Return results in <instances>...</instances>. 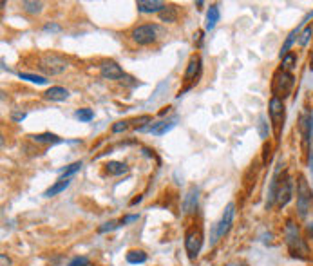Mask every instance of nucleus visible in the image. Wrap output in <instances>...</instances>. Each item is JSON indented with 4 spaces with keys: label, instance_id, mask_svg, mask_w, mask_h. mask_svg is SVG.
Returning <instances> with one entry per match:
<instances>
[{
    "label": "nucleus",
    "instance_id": "obj_16",
    "mask_svg": "<svg viewBox=\"0 0 313 266\" xmlns=\"http://www.w3.org/2000/svg\"><path fill=\"white\" fill-rule=\"evenodd\" d=\"M158 15H159V20L165 24L177 22V9H176V6H172V4H167Z\"/></svg>",
    "mask_w": 313,
    "mask_h": 266
},
{
    "label": "nucleus",
    "instance_id": "obj_8",
    "mask_svg": "<svg viewBox=\"0 0 313 266\" xmlns=\"http://www.w3.org/2000/svg\"><path fill=\"white\" fill-rule=\"evenodd\" d=\"M268 111H270V120H272L273 127L277 131H281L282 122H284V102L277 96H272L270 104H268Z\"/></svg>",
    "mask_w": 313,
    "mask_h": 266
},
{
    "label": "nucleus",
    "instance_id": "obj_5",
    "mask_svg": "<svg viewBox=\"0 0 313 266\" xmlns=\"http://www.w3.org/2000/svg\"><path fill=\"white\" fill-rule=\"evenodd\" d=\"M293 85H295V78L291 72H286L281 69V71H277L273 74V96H277V98L284 100L291 93Z\"/></svg>",
    "mask_w": 313,
    "mask_h": 266
},
{
    "label": "nucleus",
    "instance_id": "obj_22",
    "mask_svg": "<svg viewBox=\"0 0 313 266\" xmlns=\"http://www.w3.org/2000/svg\"><path fill=\"white\" fill-rule=\"evenodd\" d=\"M125 259H127V262H131V264H141V262L147 261V253L143 252V250H131Z\"/></svg>",
    "mask_w": 313,
    "mask_h": 266
},
{
    "label": "nucleus",
    "instance_id": "obj_27",
    "mask_svg": "<svg viewBox=\"0 0 313 266\" xmlns=\"http://www.w3.org/2000/svg\"><path fill=\"white\" fill-rule=\"evenodd\" d=\"M74 116L80 120V122H91L92 118H94V113H92V109H87V107H83V109H78L76 113H74Z\"/></svg>",
    "mask_w": 313,
    "mask_h": 266
},
{
    "label": "nucleus",
    "instance_id": "obj_28",
    "mask_svg": "<svg viewBox=\"0 0 313 266\" xmlns=\"http://www.w3.org/2000/svg\"><path fill=\"white\" fill-rule=\"evenodd\" d=\"M80 168H82V161H74V163H71V165H69V167H65L64 170H62V178H71L73 176V174H76L78 170H80Z\"/></svg>",
    "mask_w": 313,
    "mask_h": 266
},
{
    "label": "nucleus",
    "instance_id": "obj_26",
    "mask_svg": "<svg viewBox=\"0 0 313 266\" xmlns=\"http://www.w3.org/2000/svg\"><path fill=\"white\" fill-rule=\"evenodd\" d=\"M257 132H259V136H261L263 140H266L268 136H270V127H268L266 118H264V116H259V120H257Z\"/></svg>",
    "mask_w": 313,
    "mask_h": 266
},
{
    "label": "nucleus",
    "instance_id": "obj_20",
    "mask_svg": "<svg viewBox=\"0 0 313 266\" xmlns=\"http://www.w3.org/2000/svg\"><path fill=\"white\" fill-rule=\"evenodd\" d=\"M105 170L109 172L111 176H122V174H125L129 170V167L122 161H109L105 165Z\"/></svg>",
    "mask_w": 313,
    "mask_h": 266
},
{
    "label": "nucleus",
    "instance_id": "obj_6",
    "mask_svg": "<svg viewBox=\"0 0 313 266\" xmlns=\"http://www.w3.org/2000/svg\"><path fill=\"white\" fill-rule=\"evenodd\" d=\"M201 246H203V232L199 228H188L185 234V250L188 253V257H197V253L201 252Z\"/></svg>",
    "mask_w": 313,
    "mask_h": 266
},
{
    "label": "nucleus",
    "instance_id": "obj_15",
    "mask_svg": "<svg viewBox=\"0 0 313 266\" xmlns=\"http://www.w3.org/2000/svg\"><path fill=\"white\" fill-rule=\"evenodd\" d=\"M44 98L49 100V102H65V100L69 98V91L60 85L49 87V89L44 93Z\"/></svg>",
    "mask_w": 313,
    "mask_h": 266
},
{
    "label": "nucleus",
    "instance_id": "obj_3",
    "mask_svg": "<svg viewBox=\"0 0 313 266\" xmlns=\"http://www.w3.org/2000/svg\"><path fill=\"white\" fill-rule=\"evenodd\" d=\"M313 205V192L309 189L308 181L304 176H299L297 181V210H299L300 217H306L308 212L311 210Z\"/></svg>",
    "mask_w": 313,
    "mask_h": 266
},
{
    "label": "nucleus",
    "instance_id": "obj_7",
    "mask_svg": "<svg viewBox=\"0 0 313 266\" xmlns=\"http://www.w3.org/2000/svg\"><path fill=\"white\" fill-rule=\"evenodd\" d=\"M291 196H293V181L288 174L282 176V180H279V185H277V199L275 203L279 208L286 207V205L290 203Z\"/></svg>",
    "mask_w": 313,
    "mask_h": 266
},
{
    "label": "nucleus",
    "instance_id": "obj_25",
    "mask_svg": "<svg viewBox=\"0 0 313 266\" xmlns=\"http://www.w3.org/2000/svg\"><path fill=\"white\" fill-rule=\"evenodd\" d=\"M300 33H299V29H293V31L290 33V35H288V38H286V42H284V45H282L281 47V54H279V56H286V54L290 53V47H291V44H293V40L295 38H297V36H299Z\"/></svg>",
    "mask_w": 313,
    "mask_h": 266
},
{
    "label": "nucleus",
    "instance_id": "obj_11",
    "mask_svg": "<svg viewBox=\"0 0 313 266\" xmlns=\"http://www.w3.org/2000/svg\"><path fill=\"white\" fill-rule=\"evenodd\" d=\"M100 74L105 80H122V78L125 76L123 69L120 67L118 62H114V60H103V62H101Z\"/></svg>",
    "mask_w": 313,
    "mask_h": 266
},
{
    "label": "nucleus",
    "instance_id": "obj_19",
    "mask_svg": "<svg viewBox=\"0 0 313 266\" xmlns=\"http://www.w3.org/2000/svg\"><path fill=\"white\" fill-rule=\"evenodd\" d=\"M35 143H46V145H55V143H62V138H58L53 132H42V134H35L31 136Z\"/></svg>",
    "mask_w": 313,
    "mask_h": 266
},
{
    "label": "nucleus",
    "instance_id": "obj_34",
    "mask_svg": "<svg viewBox=\"0 0 313 266\" xmlns=\"http://www.w3.org/2000/svg\"><path fill=\"white\" fill-rule=\"evenodd\" d=\"M138 219H140V216H138V214H132V216H125L120 223H122V225H127V223L138 221Z\"/></svg>",
    "mask_w": 313,
    "mask_h": 266
},
{
    "label": "nucleus",
    "instance_id": "obj_39",
    "mask_svg": "<svg viewBox=\"0 0 313 266\" xmlns=\"http://www.w3.org/2000/svg\"><path fill=\"white\" fill-rule=\"evenodd\" d=\"M227 266H236V262H232V264H227Z\"/></svg>",
    "mask_w": 313,
    "mask_h": 266
},
{
    "label": "nucleus",
    "instance_id": "obj_12",
    "mask_svg": "<svg viewBox=\"0 0 313 266\" xmlns=\"http://www.w3.org/2000/svg\"><path fill=\"white\" fill-rule=\"evenodd\" d=\"M197 199H199V189L190 187L183 198V214H194L197 208Z\"/></svg>",
    "mask_w": 313,
    "mask_h": 266
},
{
    "label": "nucleus",
    "instance_id": "obj_29",
    "mask_svg": "<svg viewBox=\"0 0 313 266\" xmlns=\"http://www.w3.org/2000/svg\"><path fill=\"white\" fill-rule=\"evenodd\" d=\"M311 35H313V27L311 26H306V27H304V31L299 35V44L300 45H306L309 42V38H311Z\"/></svg>",
    "mask_w": 313,
    "mask_h": 266
},
{
    "label": "nucleus",
    "instance_id": "obj_4",
    "mask_svg": "<svg viewBox=\"0 0 313 266\" xmlns=\"http://www.w3.org/2000/svg\"><path fill=\"white\" fill-rule=\"evenodd\" d=\"M159 35H161V29H159V26H156V24H141V26L134 27L131 33L132 40L136 42L138 45L154 44L159 38Z\"/></svg>",
    "mask_w": 313,
    "mask_h": 266
},
{
    "label": "nucleus",
    "instance_id": "obj_32",
    "mask_svg": "<svg viewBox=\"0 0 313 266\" xmlns=\"http://www.w3.org/2000/svg\"><path fill=\"white\" fill-rule=\"evenodd\" d=\"M118 226H122L120 221H109V223H105L103 226H100V232L105 234V232H111V230H114V228H118Z\"/></svg>",
    "mask_w": 313,
    "mask_h": 266
},
{
    "label": "nucleus",
    "instance_id": "obj_13",
    "mask_svg": "<svg viewBox=\"0 0 313 266\" xmlns=\"http://www.w3.org/2000/svg\"><path fill=\"white\" fill-rule=\"evenodd\" d=\"M165 2H161V0H138L136 2V8L140 13H145V15H150V13H159L161 9L165 8Z\"/></svg>",
    "mask_w": 313,
    "mask_h": 266
},
{
    "label": "nucleus",
    "instance_id": "obj_21",
    "mask_svg": "<svg viewBox=\"0 0 313 266\" xmlns=\"http://www.w3.org/2000/svg\"><path fill=\"white\" fill-rule=\"evenodd\" d=\"M22 9L29 15H38V13H42L44 4H42V2H37V0H24Z\"/></svg>",
    "mask_w": 313,
    "mask_h": 266
},
{
    "label": "nucleus",
    "instance_id": "obj_18",
    "mask_svg": "<svg viewBox=\"0 0 313 266\" xmlns=\"http://www.w3.org/2000/svg\"><path fill=\"white\" fill-rule=\"evenodd\" d=\"M219 17H221V13H219V8L216 4L214 6H210L208 8V11H206V22H204V27L206 29H214V27L218 26V22H219Z\"/></svg>",
    "mask_w": 313,
    "mask_h": 266
},
{
    "label": "nucleus",
    "instance_id": "obj_10",
    "mask_svg": "<svg viewBox=\"0 0 313 266\" xmlns=\"http://www.w3.org/2000/svg\"><path fill=\"white\" fill-rule=\"evenodd\" d=\"M234 214H236V205L228 203L227 208H225V212H223V216H221V221H219L218 226H216V237H223V235L228 234L232 223H234Z\"/></svg>",
    "mask_w": 313,
    "mask_h": 266
},
{
    "label": "nucleus",
    "instance_id": "obj_35",
    "mask_svg": "<svg viewBox=\"0 0 313 266\" xmlns=\"http://www.w3.org/2000/svg\"><path fill=\"white\" fill-rule=\"evenodd\" d=\"M10 264H11L10 257H8L6 253H2V255H0V266H10Z\"/></svg>",
    "mask_w": 313,
    "mask_h": 266
},
{
    "label": "nucleus",
    "instance_id": "obj_9",
    "mask_svg": "<svg viewBox=\"0 0 313 266\" xmlns=\"http://www.w3.org/2000/svg\"><path fill=\"white\" fill-rule=\"evenodd\" d=\"M177 123V118H172V120H167V122H152L149 123V125H141L138 127V131L140 132H150V134H154V136H163L167 134L168 131H172L174 127H176Z\"/></svg>",
    "mask_w": 313,
    "mask_h": 266
},
{
    "label": "nucleus",
    "instance_id": "obj_23",
    "mask_svg": "<svg viewBox=\"0 0 313 266\" xmlns=\"http://www.w3.org/2000/svg\"><path fill=\"white\" fill-rule=\"evenodd\" d=\"M22 80H28L31 83H37V85H47V78L40 76V74H31V72H20L19 74Z\"/></svg>",
    "mask_w": 313,
    "mask_h": 266
},
{
    "label": "nucleus",
    "instance_id": "obj_31",
    "mask_svg": "<svg viewBox=\"0 0 313 266\" xmlns=\"http://www.w3.org/2000/svg\"><path fill=\"white\" fill-rule=\"evenodd\" d=\"M131 127V122H118L113 125V132L114 134H118V132H125Z\"/></svg>",
    "mask_w": 313,
    "mask_h": 266
},
{
    "label": "nucleus",
    "instance_id": "obj_17",
    "mask_svg": "<svg viewBox=\"0 0 313 266\" xmlns=\"http://www.w3.org/2000/svg\"><path fill=\"white\" fill-rule=\"evenodd\" d=\"M69 185H71V180H69V178H65V180H64V178H60V180L56 181L55 185L49 187V189L46 190V194H44V196H46V198H55L56 194L64 192V190L67 189Z\"/></svg>",
    "mask_w": 313,
    "mask_h": 266
},
{
    "label": "nucleus",
    "instance_id": "obj_14",
    "mask_svg": "<svg viewBox=\"0 0 313 266\" xmlns=\"http://www.w3.org/2000/svg\"><path fill=\"white\" fill-rule=\"evenodd\" d=\"M201 71V58L197 54H192L188 63H186V69H185V74H183V80L185 81H190L194 80Z\"/></svg>",
    "mask_w": 313,
    "mask_h": 266
},
{
    "label": "nucleus",
    "instance_id": "obj_1",
    "mask_svg": "<svg viewBox=\"0 0 313 266\" xmlns=\"http://www.w3.org/2000/svg\"><path fill=\"white\" fill-rule=\"evenodd\" d=\"M284 239H286V244H288V250H290V253L293 255V257H300V259L308 257V246H306L304 239L300 237L299 228H297L291 221L286 223Z\"/></svg>",
    "mask_w": 313,
    "mask_h": 266
},
{
    "label": "nucleus",
    "instance_id": "obj_36",
    "mask_svg": "<svg viewBox=\"0 0 313 266\" xmlns=\"http://www.w3.org/2000/svg\"><path fill=\"white\" fill-rule=\"evenodd\" d=\"M46 31H60V27L58 26H55V24H47L46 27H44Z\"/></svg>",
    "mask_w": 313,
    "mask_h": 266
},
{
    "label": "nucleus",
    "instance_id": "obj_37",
    "mask_svg": "<svg viewBox=\"0 0 313 266\" xmlns=\"http://www.w3.org/2000/svg\"><path fill=\"white\" fill-rule=\"evenodd\" d=\"M309 170H311V176H313V147L309 149Z\"/></svg>",
    "mask_w": 313,
    "mask_h": 266
},
{
    "label": "nucleus",
    "instance_id": "obj_33",
    "mask_svg": "<svg viewBox=\"0 0 313 266\" xmlns=\"http://www.w3.org/2000/svg\"><path fill=\"white\" fill-rule=\"evenodd\" d=\"M67 266H89V259L87 257H74Z\"/></svg>",
    "mask_w": 313,
    "mask_h": 266
},
{
    "label": "nucleus",
    "instance_id": "obj_24",
    "mask_svg": "<svg viewBox=\"0 0 313 266\" xmlns=\"http://www.w3.org/2000/svg\"><path fill=\"white\" fill-rule=\"evenodd\" d=\"M281 60H282V71L286 72H291L295 69V65H297V56L293 53H288Z\"/></svg>",
    "mask_w": 313,
    "mask_h": 266
},
{
    "label": "nucleus",
    "instance_id": "obj_38",
    "mask_svg": "<svg viewBox=\"0 0 313 266\" xmlns=\"http://www.w3.org/2000/svg\"><path fill=\"white\" fill-rule=\"evenodd\" d=\"M306 230H308V234L311 235V239H313V223H309V225H308V228H306Z\"/></svg>",
    "mask_w": 313,
    "mask_h": 266
},
{
    "label": "nucleus",
    "instance_id": "obj_30",
    "mask_svg": "<svg viewBox=\"0 0 313 266\" xmlns=\"http://www.w3.org/2000/svg\"><path fill=\"white\" fill-rule=\"evenodd\" d=\"M26 116H28V114L24 113V111H11V114H10L11 122H15V123L24 122V120H26Z\"/></svg>",
    "mask_w": 313,
    "mask_h": 266
},
{
    "label": "nucleus",
    "instance_id": "obj_2",
    "mask_svg": "<svg viewBox=\"0 0 313 266\" xmlns=\"http://www.w3.org/2000/svg\"><path fill=\"white\" fill-rule=\"evenodd\" d=\"M38 67H40L42 72H46L47 76H55V74H62L69 67V60L60 56V54L47 53L40 58Z\"/></svg>",
    "mask_w": 313,
    "mask_h": 266
}]
</instances>
